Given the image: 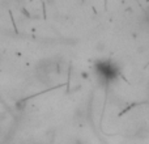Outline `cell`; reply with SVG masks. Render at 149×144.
I'll return each mask as SVG.
<instances>
[{
  "instance_id": "obj_1",
  "label": "cell",
  "mask_w": 149,
  "mask_h": 144,
  "mask_svg": "<svg viewBox=\"0 0 149 144\" xmlns=\"http://www.w3.org/2000/svg\"><path fill=\"white\" fill-rule=\"evenodd\" d=\"M73 144H84V142L82 140H80V139H77V140H74Z\"/></svg>"
}]
</instances>
